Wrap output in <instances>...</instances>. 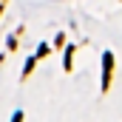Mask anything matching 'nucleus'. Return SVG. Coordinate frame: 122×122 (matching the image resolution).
<instances>
[{"instance_id": "obj_3", "label": "nucleus", "mask_w": 122, "mask_h": 122, "mask_svg": "<svg viewBox=\"0 0 122 122\" xmlns=\"http://www.w3.org/2000/svg\"><path fill=\"white\" fill-rule=\"evenodd\" d=\"M11 122H23V111H14V117H11Z\"/></svg>"}, {"instance_id": "obj_2", "label": "nucleus", "mask_w": 122, "mask_h": 122, "mask_svg": "<svg viewBox=\"0 0 122 122\" xmlns=\"http://www.w3.org/2000/svg\"><path fill=\"white\" fill-rule=\"evenodd\" d=\"M71 54H74V48H68V51H65V68H71Z\"/></svg>"}, {"instance_id": "obj_1", "label": "nucleus", "mask_w": 122, "mask_h": 122, "mask_svg": "<svg viewBox=\"0 0 122 122\" xmlns=\"http://www.w3.org/2000/svg\"><path fill=\"white\" fill-rule=\"evenodd\" d=\"M111 71H114V54L105 51L102 54V91H108V85H111Z\"/></svg>"}]
</instances>
